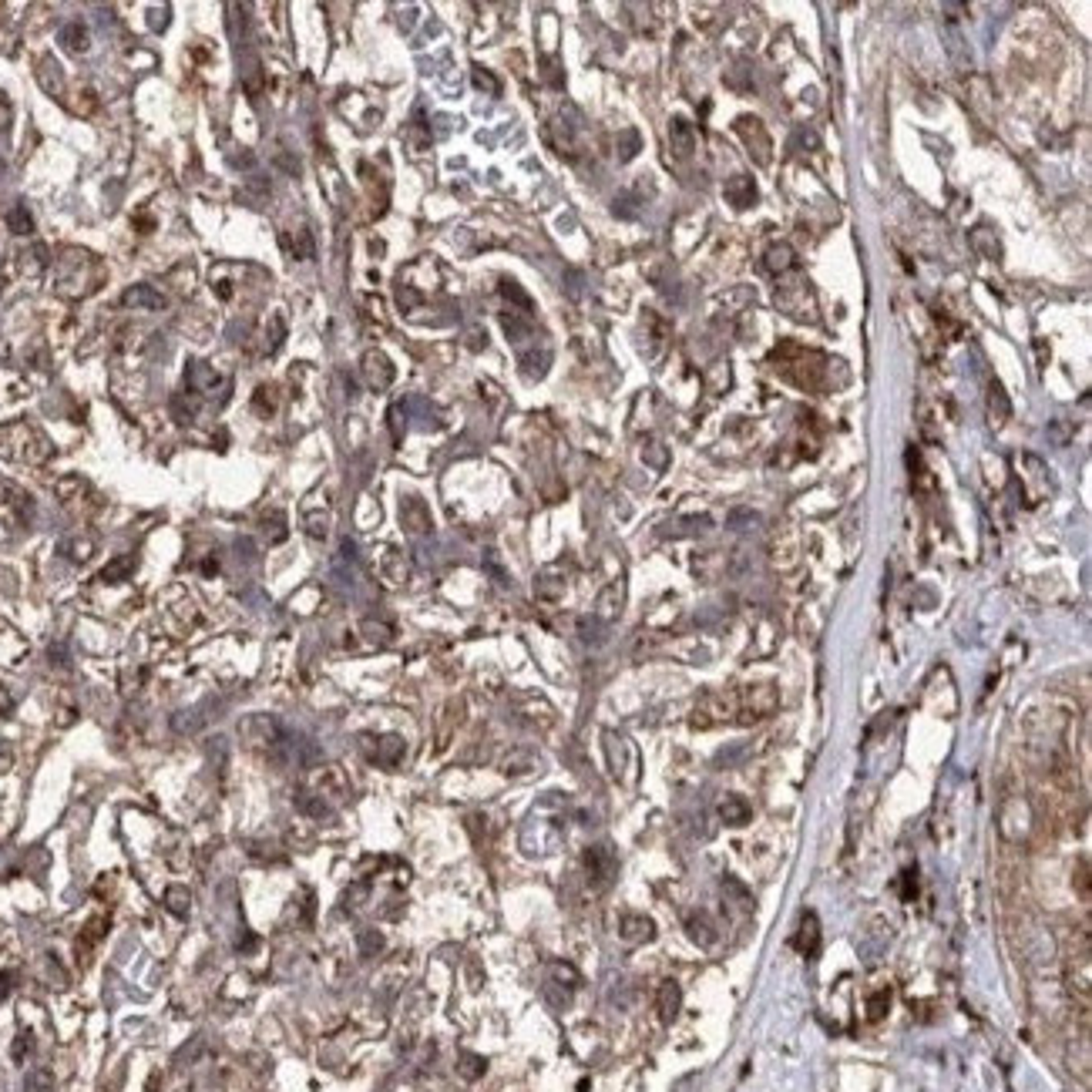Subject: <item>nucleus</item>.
I'll return each instance as SVG.
<instances>
[{
  "instance_id": "f257e3e1",
  "label": "nucleus",
  "mask_w": 1092,
  "mask_h": 1092,
  "mask_svg": "<svg viewBox=\"0 0 1092 1092\" xmlns=\"http://www.w3.org/2000/svg\"><path fill=\"white\" fill-rule=\"evenodd\" d=\"M776 706H780V693H776V686H770V683L746 686V689L736 693V719H740V723L767 719V716L776 713Z\"/></svg>"
},
{
  "instance_id": "f03ea898",
  "label": "nucleus",
  "mask_w": 1092,
  "mask_h": 1092,
  "mask_svg": "<svg viewBox=\"0 0 1092 1092\" xmlns=\"http://www.w3.org/2000/svg\"><path fill=\"white\" fill-rule=\"evenodd\" d=\"M239 736H243V743L249 750H262L266 753V750L279 746L283 729H279L273 716H245L243 723H239Z\"/></svg>"
},
{
  "instance_id": "7ed1b4c3",
  "label": "nucleus",
  "mask_w": 1092,
  "mask_h": 1092,
  "mask_svg": "<svg viewBox=\"0 0 1092 1092\" xmlns=\"http://www.w3.org/2000/svg\"><path fill=\"white\" fill-rule=\"evenodd\" d=\"M303 528H306V534L317 538V542H323V538L330 534V501H326V491H317V494L306 498Z\"/></svg>"
},
{
  "instance_id": "20e7f679",
  "label": "nucleus",
  "mask_w": 1092,
  "mask_h": 1092,
  "mask_svg": "<svg viewBox=\"0 0 1092 1092\" xmlns=\"http://www.w3.org/2000/svg\"><path fill=\"white\" fill-rule=\"evenodd\" d=\"M736 132H740V138L746 141L750 155H757L759 165H767V162H770V149H774V145H770V135H767L763 122L743 115V118H736Z\"/></svg>"
},
{
  "instance_id": "39448f33",
  "label": "nucleus",
  "mask_w": 1092,
  "mask_h": 1092,
  "mask_svg": "<svg viewBox=\"0 0 1092 1092\" xmlns=\"http://www.w3.org/2000/svg\"><path fill=\"white\" fill-rule=\"evenodd\" d=\"M364 380L370 390H377L383 394L390 383H394V364H390V357L387 353H380V349H366L364 353Z\"/></svg>"
},
{
  "instance_id": "423d86ee",
  "label": "nucleus",
  "mask_w": 1092,
  "mask_h": 1092,
  "mask_svg": "<svg viewBox=\"0 0 1092 1092\" xmlns=\"http://www.w3.org/2000/svg\"><path fill=\"white\" fill-rule=\"evenodd\" d=\"M309 790H313V797H319L323 804H326V800H340V797L347 793V776H343V770H336V767H319L317 774H309Z\"/></svg>"
},
{
  "instance_id": "0eeeda50",
  "label": "nucleus",
  "mask_w": 1092,
  "mask_h": 1092,
  "mask_svg": "<svg viewBox=\"0 0 1092 1092\" xmlns=\"http://www.w3.org/2000/svg\"><path fill=\"white\" fill-rule=\"evenodd\" d=\"M105 935H108V914H94L92 921L81 927V935H77V944H75L77 961H81V965H88V961H92L94 948L101 944V938H105Z\"/></svg>"
},
{
  "instance_id": "6e6552de",
  "label": "nucleus",
  "mask_w": 1092,
  "mask_h": 1092,
  "mask_svg": "<svg viewBox=\"0 0 1092 1092\" xmlns=\"http://www.w3.org/2000/svg\"><path fill=\"white\" fill-rule=\"evenodd\" d=\"M366 743L373 746V750H366V757L373 759L377 767H387V770L400 767V759L407 753V746H404L400 736H377V740H366Z\"/></svg>"
},
{
  "instance_id": "1a4fd4ad",
  "label": "nucleus",
  "mask_w": 1092,
  "mask_h": 1092,
  "mask_svg": "<svg viewBox=\"0 0 1092 1092\" xmlns=\"http://www.w3.org/2000/svg\"><path fill=\"white\" fill-rule=\"evenodd\" d=\"M165 296L152 286H132L122 293V306L128 309H165Z\"/></svg>"
},
{
  "instance_id": "9d476101",
  "label": "nucleus",
  "mask_w": 1092,
  "mask_h": 1092,
  "mask_svg": "<svg viewBox=\"0 0 1092 1092\" xmlns=\"http://www.w3.org/2000/svg\"><path fill=\"white\" fill-rule=\"evenodd\" d=\"M585 871H589V880H592V884L606 887V880L612 878V871H615V861L608 857L606 847H592V850H585Z\"/></svg>"
},
{
  "instance_id": "9b49d317",
  "label": "nucleus",
  "mask_w": 1092,
  "mask_h": 1092,
  "mask_svg": "<svg viewBox=\"0 0 1092 1092\" xmlns=\"http://www.w3.org/2000/svg\"><path fill=\"white\" fill-rule=\"evenodd\" d=\"M313 908H317V897L309 887H296V895L286 908V921L289 925H309L313 921Z\"/></svg>"
},
{
  "instance_id": "f8f14e48",
  "label": "nucleus",
  "mask_w": 1092,
  "mask_h": 1092,
  "mask_svg": "<svg viewBox=\"0 0 1092 1092\" xmlns=\"http://www.w3.org/2000/svg\"><path fill=\"white\" fill-rule=\"evenodd\" d=\"M820 948V921L814 911H807L804 918H800V927H797V951L800 955H817Z\"/></svg>"
},
{
  "instance_id": "ddd939ff",
  "label": "nucleus",
  "mask_w": 1092,
  "mask_h": 1092,
  "mask_svg": "<svg viewBox=\"0 0 1092 1092\" xmlns=\"http://www.w3.org/2000/svg\"><path fill=\"white\" fill-rule=\"evenodd\" d=\"M619 931H622V938H625V941L638 944V941H653L655 925H653V918H646V914H622V921H619Z\"/></svg>"
},
{
  "instance_id": "4468645a",
  "label": "nucleus",
  "mask_w": 1092,
  "mask_h": 1092,
  "mask_svg": "<svg viewBox=\"0 0 1092 1092\" xmlns=\"http://www.w3.org/2000/svg\"><path fill=\"white\" fill-rule=\"evenodd\" d=\"M1008 417H1012V404H1008V397H1005L999 380H992V387H988V424L1005 427Z\"/></svg>"
},
{
  "instance_id": "2eb2a0df",
  "label": "nucleus",
  "mask_w": 1092,
  "mask_h": 1092,
  "mask_svg": "<svg viewBox=\"0 0 1092 1092\" xmlns=\"http://www.w3.org/2000/svg\"><path fill=\"white\" fill-rule=\"evenodd\" d=\"M37 84H41V88H44L47 94H51V98H61L64 94V77H61V68H58V61H54V58H41V61H37Z\"/></svg>"
},
{
  "instance_id": "dca6fc26",
  "label": "nucleus",
  "mask_w": 1092,
  "mask_h": 1092,
  "mask_svg": "<svg viewBox=\"0 0 1092 1092\" xmlns=\"http://www.w3.org/2000/svg\"><path fill=\"white\" fill-rule=\"evenodd\" d=\"M622 606H625V589H622V582H612V585H608L606 592L598 595V615H602L606 622H612V619H619V612H622Z\"/></svg>"
},
{
  "instance_id": "f3484780",
  "label": "nucleus",
  "mask_w": 1092,
  "mask_h": 1092,
  "mask_svg": "<svg viewBox=\"0 0 1092 1092\" xmlns=\"http://www.w3.org/2000/svg\"><path fill=\"white\" fill-rule=\"evenodd\" d=\"M727 198L736 205V209H746V205H753L757 202V185L753 179H746V175H736V179H729L727 182Z\"/></svg>"
},
{
  "instance_id": "a211bd4d",
  "label": "nucleus",
  "mask_w": 1092,
  "mask_h": 1092,
  "mask_svg": "<svg viewBox=\"0 0 1092 1092\" xmlns=\"http://www.w3.org/2000/svg\"><path fill=\"white\" fill-rule=\"evenodd\" d=\"M58 41H61L71 54H84L88 44H92V37H88V28L81 24V20H71V24H64L61 34H58Z\"/></svg>"
},
{
  "instance_id": "6ab92c4d",
  "label": "nucleus",
  "mask_w": 1092,
  "mask_h": 1092,
  "mask_svg": "<svg viewBox=\"0 0 1092 1092\" xmlns=\"http://www.w3.org/2000/svg\"><path fill=\"white\" fill-rule=\"evenodd\" d=\"M400 518H404V525H407L410 531H417V534H421V531H430V515H427L424 501L407 498L404 501V508H400Z\"/></svg>"
},
{
  "instance_id": "aec40b11",
  "label": "nucleus",
  "mask_w": 1092,
  "mask_h": 1092,
  "mask_svg": "<svg viewBox=\"0 0 1092 1092\" xmlns=\"http://www.w3.org/2000/svg\"><path fill=\"white\" fill-rule=\"evenodd\" d=\"M797 266V256H793V249L787 243H776L767 249V269L770 273H790Z\"/></svg>"
},
{
  "instance_id": "412c9836",
  "label": "nucleus",
  "mask_w": 1092,
  "mask_h": 1092,
  "mask_svg": "<svg viewBox=\"0 0 1092 1092\" xmlns=\"http://www.w3.org/2000/svg\"><path fill=\"white\" fill-rule=\"evenodd\" d=\"M686 927H689V938L696 941V944H706V948L716 944V938H719V935H716V927H713V921H710L706 914H693V918L686 921Z\"/></svg>"
},
{
  "instance_id": "4be33fe9",
  "label": "nucleus",
  "mask_w": 1092,
  "mask_h": 1092,
  "mask_svg": "<svg viewBox=\"0 0 1092 1092\" xmlns=\"http://www.w3.org/2000/svg\"><path fill=\"white\" fill-rule=\"evenodd\" d=\"M165 908L175 914V918H189V911H192V895H189V887L185 884H172L165 891Z\"/></svg>"
},
{
  "instance_id": "5701e85b",
  "label": "nucleus",
  "mask_w": 1092,
  "mask_h": 1092,
  "mask_svg": "<svg viewBox=\"0 0 1092 1092\" xmlns=\"http://www.w3.org/2000/svg\"><path fill=\"white\" fill-rule=\"evenodd\" d=\"M679 1001H683V992L676 982H666V985L659 988V1016L662 1022H672V1016L679 1012Z\"/></svg>"
},
{
  "instance_id": "b1692460",
  "label": "nucleus",
  "mask_w": 1092,
  "mask_h": 1092,
  "mask_svg": "<svg viewBox=\"0 0 1092 1092\" xmlns=\"http://www.w3.org/2000/svg\"><path fill=\"white\" fill-rule=\"evenodd\" d=\"M750 814H753V810H750V804H746L743 797H733V793H729V797H723V804H719V817L727 820V823H746V820H750Z\"/></svg>"
},
{
  "instance_id": "393cba45",
  "label": "nucleus",
  "mask_w": 1092,
  "mask_h": 1092,
  "mask_svg": "<svg viewBox=\"0 0 1092 1092\" xmlns=\"http://www.w3.org/2000/svg\"><path fill=\"white\" fill-rule=\"evenodd\" d=\"M669 141H672V152H676V155H689V152H693V128H689L683 118H672Z\"/></svg>"
},
{
  "instance_id": "a878e982",
  "label": "nucleus",
  "mask_w": 1092,
  "mask_h": 1092,
  "mask_svg": "<svg viewBox=\"0 0 1092 1092\" xmlns=\"http://www.w3.org/2000/svg\"><path fill=\"white\" fill-rule=\"evenodd\" d=\"M383 555H387V558H383V572H387V578H390L394 585H404V582H407V565H404V555H400L397 548H387Z\"/></svg>"
},
{
  "instance_id": "bb28decb",
  "label": "nucleus",
  "mask_w": 1092,
  "mask_h": 1092,
  "mask_svg": "<svg viewBox=\"0 0 1092 1092\" xmlns=\"http://www.w3.org/2000/svg\"><path fill=\"white\" fill-rule=\"evenodd\" d=\"M7 226H11L14 236H31L34 219H31V213H28V205H14V209L7 213Z\"/></svg>"
},
{
  "instance_id": "cd10ccee",
  "label": "nucleus",
  "mask_w": 1092,
  "mask_h": 1092,
  "mask_svg": "<svg viewBox=\"0 0 1092 1092\" xmlns=\"http://www.w3.org/2000/svg\"><path fill=\"white\" fill-rule=\"evenodd\" d=\"M132 572H135V558H132V555H122V558H115L111 565L101 568V582H122V578H128Z\"/></svg>"
},
{
  "instance_id": "c85d7f7f",
  "label": "nucleus",
  "mask_w": 1092,
  "mask_h": 1092,
  "mask_svg": "<svg viewBox=\"0 0 1092 1092\" xmlns=\"http://www.w3.org/2000/svg\"><path fill=\"white\" fill-rule=\"evenodd\" d=\"M286 538V518L273 511V515H266V542L276 545V542H283Z\"/></svg>"
},
{
  "instance_id": "c756f323",
  "label": "nucleus",
  "mask_w": 1092,
  "mask_h": 1092,
  "mask_svg": "<svg viewBox=\"0 0 1092 1092\" xmlns=\"http://www.w3.org/2000/svg\"><path fill=\"white\" fill-rule=\"evenodd\" d=\"M887 1008H891V992H887V988H880L878 995L867 1001V1018H871V1022H878V1018H884Z\"/></svg>"
},
{
  "instance_id": "7c9ffc66",
  "label": "nucleus",
  "mask_w": 1092,
  "mask_h": 1092,
  "mask_svg": "<svg viewBox=\"0 0 1092 1092\" xmlns=\"http://www.w3.org/2000/svg\"><path fill=\"white\" fill-rule=\"evenodd\" d=\"M454 713H461V703H451V710H447V713H444V719H440L438 746H444V743H447V740H451V733H454L457 719H461V716H454Z\"/></svg>"
},
{
  "instance_id": "2f4dec72",
  "label": "nucleus",
  "mask_w": 1092,
  "mask_h": 1092,
  "mask_svg": "<svg viewBox=\"0 0 1092 1092\" xmlns=\"http://www.w3.org/2000/svg\"><path fill=\"white\" fill-rule=\"evenodd\" d=\"M521 366H525V377H542L548 366V353H525Z\"/></svg>"
},
{
  "instance_id": "473e14b6",
  "label": "nucleus",
  "mask_w": 1092,
  "mask_h": 1092,
  "mask_svg": "<svg viewBox=\"0 0 1092 1092\" xmlns=\"http://www.w3.org/2000/svg\"><path fill=\"white\" fill-rule=\"evenodd\" d=\"M253 404H256V410H262L266 417H269V414H276V390H273V387H256V397H253Z\"/></svg>"
},
{
  "instance_id": "72a5a7b5",
  "label": "nucleus",
  "mask_w": 1092,
  "mask_h": 1092,
  "mask_svg": "<svg viewBox=\"0 0 1092 1092\" xmlns=\"http://www.w3.org/2000/svg\"><path fill=\"white\" fill-rule=\"evenodd\" d=\"M457 1072H461L464 1079H478L481 1072H485V1059H478V1056H461V1062H457Z\"/></svg>"
},
{
  "instance_id": "f704fd0d",
  "label": "nucleus",
  "mask_w": 1092,
  "mask_h": 1092,
  "mask_svg": "<svg viewBox=\"0 0 1092 1092\" xmlns=\"http://www.w3.org/2000/svg\"><path fill=\"white\" fill-rule=\"evenodd\" d=\"M470 77H474V84H478V88H485L487 94H498L501 84H498V81H494L491 75H487L485 68H474V75H470Z\"/></svg>"
},
{
  "instance_id": "c9c22d12",
  "label": "nucleus",
  "mask_w": 1092,
  "mask_h": 1092,
  "mask_svg": "<svg viewBox=\"0 0 1092 1092\" xmlns=\"http://www.w3.org/2000/svg\"><path fill=\"white\" fill-rule=\"evenodd\" d=\"M501 293H504V296H511L515 303H521V306H531V300H528V296H525V293H521V289H518V283H511V279H504V286H501Z\"/></svg>"
},
{
  "instance_id": "e433bc0d",
  "label": "nucleus",
  "mask_w": 1092,
  "mask_h": 1092,
  "mask_svg": "<svg viewBox=\"0 0 1092 1092\" xmlns=\"http://www.w3.org/2000/svg\"><path fill=\"white\" fill-rule=\"evenodd\" d=\"M283 343V317L269 319V349H276Z\"/></svg>"
},
{
  "instance_id": "4c0bfd02",
  "label": "nucleus",
  "mask_w": 1092,
  "mask_h": 1092,
  "mask_svg": "<svg viewBox=\"0 0 1092 1092\" xmlns=\"http://www.w3.org/2000/svg\"><path fill=\"white\" fill-rule=\"evenodd\" d=\"M1079 895L1089 897V861L1086 857L1079 861Z\"/></svg>"
},
{
  "instance_id": "58836bf2",
  "label": "nucleus",
  "mask_w": 1092,
  "mask_h": 1092,
  "mask_svg": "<svg viewBox=\"0 0 1092 1092\" xmlns=\"http://www.w3.org/2000/svg\"><path fill=\"white\" fill-rule=\"evenodd\" d=\"M360 944H364V955H373V951L380 948V935H377V931H366Z\"/></svg>"
},
{
  "instance_id": "ea45409f",
  "label": "nucleus",
  "mask_w": 1092,
  "mask_h": 1092,
  "mask_svg": "<svg viewBox=\"0 0 1092 1092\" xmlns=\"http://www.w3.org/2000/svg\"><path fill=\"white\" fill-rule=\"evenodd\" d=\"M11 763H14V753H11V746L0 743V774H7V770H11Z\"/></svg>"
},
{
  "instance_id": "a19ab883",
  "label": "nucleus",
  "mask_w": 1092,
  "mask_h": 1092,
  "mask_svg": "<svg viewBox=\"0 0 1092 1092\" xmlns=\"http://www.w3.org/2000/svg\"><path fill=\"white\" fill-rule=\"evenodd\" d=\"M229 162H232V165H236V168H249V165H253V155H249V152H243V155H229Z\"/></svg>"
},
{
  "instance_id": "79ce46f5",
  "label": "nucleus",
  "mask_w": 1092,
  "mask_h": 1092,
  "mask_svg": "<svg viewBox=\"0 0 1092 1092\" xmlns=\"http://www.w3.org/2000/svg\"><path fill=\"white\" fill-rule=\"evenodd\" d=\"M555 975H558L562 982H572V985H575V982H578V978H575V971L568 968V965H555Z\"/></svg>"
},
{
  "instance_id": "37998d69",
  "label": "nucleus",
  "mask_w": 1092,
  "mask_h": 1092,
  "mask_svg": "<svg viewBox=\"0 0 1092 1092\" xmlns=\"http://www.w3.org/2000/svg\"><path fill=\"white\" fill-rule=\"evenodd\" d=\"M11 706H14L11 693H7V689H0V713H11Z\"/></svg>"
},
{
  "instance_id": "c03bdc74",
  "label": "nucleus",
  "mask_w": 1092,
  "mask_h": 1092,
  "mask_svg": "<svg viewBox=\"0 0 1092 1092\" xmlns=\"http://www.w3.org/2000/svg\"><path fill=\"white\" fill-rule=\"evenodd\" d=\"M14 985V975H11V971H4V975H0V999H4V995H7V988Z\"/></svg>"
},
{
  "instance_id": "a18cd8bd",
  "label": "nucleus",
  "mask_w": 1092,
  "mask_h": 1092,
  "mask_svg": "<svg viewBox=\"0 0 1092 1092\" xmlns=\"http://www.w3.org/2000/svg\"><path fill=\"white\" fill-rule=\"evenodd\" d=\"M215 293H219V300H229V296H232V289H229V283H219V289H215Z\"/></svg>"
}]
</instances>
